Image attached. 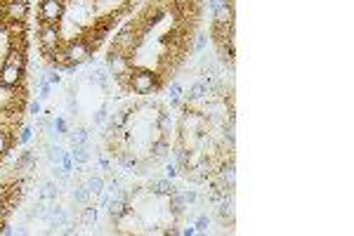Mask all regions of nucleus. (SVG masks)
<instances>
[{
  "label": "nucleus",
  "instance_id": "obj_1",
  "mask_svg": "<svg viewBox=\"0 0 354 236\" xmlns=\"http://www.w3.org/2000/svg\"><path fill=\"white\" fill-rule=\"evenodd\" d=\"M128 90H132L135 95H154L161 90V76L149 69H137L130 74Z\"/></svg>",
  "mask_w": 354,
  "mask_h": 236
},
{
  "label": "nucleus",
  "instance_id": "obj_2",
  "mask_svg": "<svg viewBox=\"0 0 354 236\" xmlns=\"http://www.w3.org/2000/svg\"><path fill=\"white\" fill-rule=\"evenodd\" d=\"M107 71L114 78H116L120 85L128 90V80H130V74H132V62H130V54L125 52H118V50H109L107 54Z\"/></svg>",
  "mask_w": 354,
  "mask_h": 236
},
{
  "label": "nucleus",
  "instance_id": "obj_3",
  "mask_svg": "<svg viewBox=\"0 0 354 236\" xmlns=\"http://www.w3.org/2000/svg\"><path fill=\"white\" fill-rule=\"evenodd\" d=\"M38 43H40V50H43L45 57H50L57 47H62L59 24H45V22L40 24V29H38Z\"/></svg>",
  "mask_w": 354,
  "mask_h": 236
},
{
  "label": "nucleus",
  "instance_id": "obj_4",
  "mask_svg": "<svg viewBox=\"0 0 354 236\" xmlns=\"http://www.w3.org/2000/svg\"><path fill=\"white\" fill-rule=\"evenodd\" d=\"M140 43H142V31H137L132 24H128V26L114 38V45H111V47L118 50V52L132 54L137 47H140Z\"/></svg>",
  "mask_w": 354,
  "mask_h": 236
},
{
  "label": "nucleus",
  "instance_id": "obj_5",
  "mask_svg": "<svg viewBox=\"0 0 354 236\" xmlns=\"http://www.w3.org/2000/svg\"><path fill=\"white\" fill-rule=\"evenodd\" d=\"M38 12H40V22H45V24H59L62 19H64L66 0H40Z\"/></svg>",
  "mask_w": 354,
  "mask_h": 236
},
{
  "label": "nucleus",
  "instance_id": "obj_6",
  "mask_svg": "<svg viewBox=\"0 0 354 236\" xmlns=\"http://www.w3.org/2000/svg\"><path fill=\"white\" fill-rule=\"evenodd\" d=\"M64 47H66V54H69V62L76 64V66L85 64L87 59L92 57V47L87 45V40L83 38V36H78V38H74V40H69Z\"/></svg>",
  "mask_w": 354,
  "mask_h": 236
},
{
  "label": "nucleus",
  "instance_id": "obj_7",
  "mask_svg": "<svg viewBox=\"0 0 354 236\" xmlns=\"http://www.w3.org/2000/svg\"><path fill=\"white\" fill-rule=\"evenodd\" d=\"M180 130H189V132H205L208 128V114L203 111H194V109H184L182 120H180Z\"/></svg>",
  "mask_w": 354,
  "mask_h": 236
},
{
  "label": "nucleus",
  "instance_id": "obj_8",
  "mask_svg": "<svg viewBox=\"0 0 354 236\" xmlns=\"http://www.w3.org/2000/svg\"><path fill=\"white\" fill-rule=\"evenodd\" d=\"M26 14H29V2L26 0H5L2 2L5 22H24Z\"/></svg>",
  "mask_w": 354,
  "mask_h": 236
},
{
  "label": "nucleus",
  "instance_id": "obj_9",
  "mask_svg": "<svg viewBox=\"0 0 354 236\" xmlns=\"http://www.w3.org/2000/svg\"><path fill=\"white\" fill-rule=\"evenodd\" d=\"M24 80V69L17 64H12V62H5V64L0 66V85L2 87H17L19 83Z\"/></svg>",
  "mask_w": 354,
  "mask_h": 236
},
{
  "label": "nucleus",
  "instance_id": "obj_10",
  "mask_svg": "<svg viewBox=\"0 0 354 236\" xmlns=\"http://www.w3.org/2000/svg\"><path fill=\"white\" fill-rule=\"evenodd\" d=\"M66 17L71 19L74 24H85L90 17H92V7L90 5H80V2H74V5H69V10L64 12Z\"/></svg>",
  "mask_w": 354,
  "mask_h": 236
},
{
  "label": "nucleus",
  "instance_id": "obj_11",
  "mask_svg": "<svg viewBox=\"0 0 354 236\" xmlns=\"http://www.w3.org/2000/svg\"><path fill=\"white\" fill-rule=\"evenodd\" d=\"M175 189H177V187H175L172 180H168V177H154L149 182V192L154 194V196H170Z\"/></svg>",
  "mask_w": 354,
  "mask_h": 236
},
{
  "label": "nucleus",
  "instance_id": "obj_12",
  "mask_svg": "<svg viewBox=\"0 0 354 236\" xmlns=\"http://www.w3.org/2000/svg\"><path fill=\"white\" fill-rule=\"evenodd\" d=\"M168 198H170V213L175 215V217H182L184 210L189 208V205H187V198H184V192L182 189H175Z\"/></svg>",
  "mask_w": 354,
  "mask_h": 236
},
{
  "label": "nucleus",
  "instance_id": "obj_13",
  "mask_svg": "<svg viewBox=\"0 0 354 236\" xmlns=\"http://www.w3.org/2000/svg\"><path fill=\"white\" fill-rule=\"evenodd\" d=\"M80 225L83 227H95L97 225V220H99V208H97L92 201L90 203H85L83 205V210H80Z\"/></svg>",
  "mask_w": 354,
  "mask_h": 236
},
{
  "label": "nucleus",
  "instance_id": "obj_14",
  "mask_svg": "<svg viewBox=\"0 0 354 236\" xmlns=\"http://www.w3.org/2000/svg\"><path fill=\"white\" fill-rule=\"evenodd\" d=\"M149 151H151V156H154V158H165V156H168V151H170V142H168V137L158 135V137L149 144Z\"/></svg>",
  "mask_w": 354,
  "mask_h": 236
},
{
  "label": "nucleus",
  "instance_id": "obj_15",
  "mask_svg": "<svg viewBox=\"0 0 354 236\" xmlns=\"http://www.w3.org/2000/svg\"><path fill=\"white\" fill-rule=\"evenodd\" d=\"M36 163H38V156H36V151H24L22 156L17 158V163H14V170H19V172H24V170H33L36 168Z\"/></svg>",
  "mask_w": 354,
  "mask_h": 236
},
{
  "label": "nucleus",
  "instance_id": "obj_16",
  "mask_svg": "<svg viewBox=\"0 0 354 236\" xmlns=\"http://www.w3.org/2000/svg\"><path fill=\"white\" fill-rule=\"evenodd\" d=\"M85 189H87V194H90V198L95 201L97 196L104 192V177H102V175H90L85 180Z\"/></svg>",
  "mask_w": 354,
  "mask_h": 236
},
{
  "label": "nucleus",
  "instance_id": "obj_17",
  "mask_svg": "<svg viewBox=\"0 0 354 236\" xmlns=\"http://www.w3.org/2000/svg\"><path fill=\"white\" fill-rule=\"evenodd\" d=\"M205 97H210V90H208V85H205L203 80L198 78V80L189 87V95H187V99H189V102H201V99H205Z\"/></svg>",
  "mask_w": 354,
  "mask_h": 236
},
{
  "label": "nucleus",
  "instance_id": "obj_18",
  "mask_svg": "<svg viewBox=\"0 0 354 236\" xmlns=\"http://www.w3.org/2000/svg\"><path fill=\"white\" fill-rule=\"evenodd\" d=\"M57 196H59V184L57 182H45L40 187V192H38V198H43L45 203H50V201H57Z\"/></svg>",
  "mask_w": 354,
  "mask_h": 236
},
{
  "label": "nucleus",
  "instance_id": "obj_19",
  "mask_svg": "<svg viewBox=\"0 0 354 236\" xmlns=\"http://www.w3.org/2000/svg\"><path fill=\"white\" fill-rule=\"evenodd\" d=\"M66 137L71 142V147H80V144H87V130L85 128H74L66 132Z\"/></svg>",
  "mask_w": 354,
  "mask_h": 236
},
{
  "label": "nucleus",
  "instance_id": "obj_20",
  "mask_svg": "<svg viewBox=\"0 0 354 236\" xmlns=\"http://www.w3.org/2000/svg\"><path fill=\"white\" fill-rule=\"evenodd\" d=\"M71 198H74L78 205H85V203L92 201V198H90V194H87V189H85V184H78V182H76V187L71 189Z\"/></svg>",
  "mask_w": 354,
  "mask_h": 236
},
{
  "label": "nucleus",
  "instance_id": "obj_21",
  "mask_svg": "<svg viewBox=\"0 0 354 236\" xmlns=\"http://www.w3.org/2000/svg\"><path fill=\"white\" fill-rule=\"evenodd\" d=\"M156 128H158V132H161L163 137H168V132L172 130L170 114H165V111H158V116H156Z\"/></svg>",
  "mask_w": 354,
  "mask_h": 236
},
{
  "label": "nucleus",
  "instance_id": "obj_22",
  "mask_svg": "<svg viewBox=\"0 0 354 236\" xmlns=\"http://www.w3.org/2000/svg\"><path fill=\"white\" fill-rule=\"evenodd\" d=\"M71 158H74L76 165H85V163L90 161V151H87V144L74 147V151H71Z\"/></svg>",
  "mask_w": 354,
  "mask_h": 236
},
{
  "label": "nucleus",
  "instance_id": "obj_23",
  "mask_svg": "<svg viewBox=\"0 0 354 236\" xmlns=\"http://www.w3.org/2000/svg\"><path fill=\"white\" fill-rule=\"evenodd\" d=\"M109 78H111V74H109L107 69H97V71H92V76H90V83H97L102 90H107Z\"/></svg>",
  "mask_w": 354,
  "mask_h": 236
},
{
  "label": "nucleus",
  "instance_id": "obj_24",
  "mask_svg": "<svg viewBox=\"0 0 354 236\" xmlns=\"http://www.w3.org/2000/svg\"><path fill=\"white\" fill-rule=\"evenodd\" d=\"M2 26H5L7 38H19V36H24V22H2Z\"/></svg>",
  "mask_w": 354,
  "mask_h": 236
},
{
  "label": "nucleus",
  "instance_id": "obj_25",
  "mask_svg": "<svg viewBox=\"0 0 354 236\" xmlns=\"http://www.w3.org/2000/svg\"><path fill=\"white\" fill-rule=\"evenodd\" d=\"M12 147V135L7 128H0V156H5Z\"/></svg>",
  "mask_w": 354,
  "mask_h": 236
},
{
  "label": "nucleus",
  "instance_id": "obj_26",
  "mask_svg": "<svg viewBox=\"0 0 354 236\" xmlns=\"http://www.w3.org/2000/svg\"><path fill=\"white\" fill-rule=\"evenodd\" d=\"M194 227H196V234H203V232H208L210 229V217L208 215H198L196 220H194Z\"/></svg>",
  "mask_w": 354,
  "mask_h": 236
},
{
  "label": "nucleus",
  "instance_id": "obj_27",
  "mask_svg": "<svg viewBox=\"0 0 354 236\" xmlns=\"http://www.w3.org/2000/svg\"><path fill=\"white\" fill-rule=\"evenodd\" d=\"M168 97H170L172 107H177V104H180V99H182V85H180V83H172L170 90H168Z\"/></svg>",
  "mask_w": 354,
  "mask_h": 236
},
{
  "label": "nucleus",
  "instance_id": "obj_28",
  "mask_svg": "<svg viewBox=\"0 0 354 236\" xmlns=\"http://www.w3.org/2000/svg\"><path fill=\"white\" fill-rule=\"evenodd\" d=\"M92 120H95V125H104V123L109 120V104H107V102L102 104V109L95 114V118H92Z\"/></svg>",
  "mask_w": 354,
  "mask_h": 236
},
{
  "label": "nucleus",
  "instance_id": "obj_29",
  "mask_svg": "<svg viewBox=\"0 0 354 236\" xmlns=\"http://www.w3.org/2000/svg\"><path fill=\"white\" fill-rule=\"evenodd\" d=\"M52 125H54V132H57V135H66V132H69V128H66V120H64V118H54Z\"/></svg>",
  "mask_w": 354,
  "mask_h": 236
},
{
  "label": "nucleus",
  "instance_id": "obj_30",
  "mask_svg": "<svg viewBox=\"0 0 354 236\" xmlns=\"http://www.w3.org/2000/svg\"><path fill=\"white\" fill-rule=\"evenodd\" d=\"M31 140H33V128L24 125V128H22V135H19V144H29Z\"/></svg>",
  "mask_w": 354,
  "mask_h": 236
},
{
  "label": "nucleus",
  "instance_id": "obj_31",
  "mask_svg": "<svg viewBox=\"0 0 354 236\" xmlns=\"http://www.w3.org/2000/svg\"><path fill=\"white\" fill-rule=\"evenodd\" d=\"M29 114H31V116H40V114H43V104H40V99H33L31 104H29Z\"/></svg>",
  "mask_w": 354,
  "mask_h": 236
},
{
  "label": "nucleus",
  "instance_id": "obj_32",
  "mask_svg": "<svg viewBox=\"0 0 354 236\" xmlns=\"http://www.w3.org/2000/svg\"><path fill=\"white\" fill-rule=\"evenodd\" d=\"M177 175H180V170H177V163L170 161L168 165H165V177H168V180H175Z\"/></svg>",
  "mask_w": 354,
  "mask_h": 236
},
{
  "label": "nucleus",
  "instance_id": "obj_33",
  "mask_svg": "<svg viewBox=\"0 0 354 236\" xmlns=\"http://www.w3.org/2000/svg\"><path fill=\"white\" fill-rule=\"evenodd\" d=\"M184 198H187V205H194L198 201V194L194 192V189H187V192H184Z\"/></svg>",
  "mask_w": 354,
  "mask_h": 236
},
{
  "label": "nucleus",
  "instance_id": "obj_34",
  "mask_svg": "<svg viewBox=\"0 0 354 236\" xmlns=\"http://www.w3.org/2000/svg\"><path fill=\"white\" fill-rule=\"evenodd\" d=\"M205 43H208V36H203V33H201V36H196V47H194V50H196V52H201V50L205 47Z\"/></svg>",
  "mask_w": 354,
  "mask_h": 236
},
{
  "label": "nucleus",
  "instance_id": "obj_35",
  "mask_svg": "<svg viewBox=\"0 0 354 236\" xmlns=\"http://www.w3.org/2000/svg\"><path fill=\"white\" fill-rule=\"evenodd\" d=\"M47 83H50V85H59V83H62V76H59V71L47 74Z\"/></svg>",
  "mask_w": 354,
  "mask_h": 236
},
{
  "label": "nucleus",
  "instance_id": "obj_36",
  "mask_svg": "<svg viewBox=\"0 0 354 236\" xmlns=\"http://www.w3.org/2000/svg\"><path fill=\"white\" fill-rule=\"evenodd\" d=\"M99 165H102V170H111V161H109L107 156H102V158H99Z\"/></svg>",
  "mask_w": 354,
  "mask_h": 236
},
{
  "label": "nucleus",
  "instance_id": "obj_37",
  "mask_svg": "<svg viewBox=\"0 0 354 236\" xmlns=\"http://www.w3.org/2000/svg\"><path fill=\"white\" fill-rule=\"evenodd\" d=\"M180 234H184V236H194L196 234V227H184V229H180Z\"/></svg>",
  "mask_w": 354,
  "mask_h": 236
},
{
  "label": "nucleus",
  "instance_id": "obj_38",
  "mask_svg": "<svg viewBox=\"0 0 354 236\" xmlns=\"http://www.w3.org/2000/svg\"><path fill=\"white\" fill-rule=\"evenodd\" d=\"M62 232H64V234H69V236H71V234H76L78 229H76V225H69V222H66V225H64V229H62Z\"/></svg>",
  "mask_w": 354,
  "mask_h": 236
},
{
  "label": "nucleus",
  "instance_id": "obj_39",
  "mask_svg": "<svg viewBox=\"0 0 354 236\" xmlns=\"http://www.w3.org/2000/svg\"><path fill=\"white\" fill-rule=\"evenodd\" d=\"M227 0H210V10H217L220 5H225Z\"/></svg>",
  "mask_w": 354,
  "mask_h": 236
},
{
  "label": "nucleus",
  "instance_id": "obj_40",
  "mask_svg": "<svg viewBox=\"0 0 354 236\" xmlns=\"http://www.w3.org/2000/svg\"><path fill=\"white\" fill-rule=\"evenodd\" d=\"M2 2H5V0H0V5H2Z\"/></svg>",
  "mask_w": 354,
  "mask_h": 236
}]
</instances>
